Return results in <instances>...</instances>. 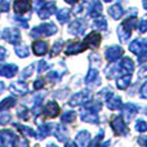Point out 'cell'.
<instances>
[{"label":"cell","mask_w":147,"mask_h":147,"mask_svg":"<svg viewBox=\"0 0 147 147\" xmlns=\"http://www.w3.org/2000/svg\"><path fill=\"white\" fill-rule=\"evenodd\" d=\"M136 129H137L138 132H141V133L146 132V129H147V124H146L145 120H143V119L137 120V123H136Z\"/></svg>","instance_id":"obj_35"},{"label":"cell","mask_w":147,"mask_h":147,"mask_svg":"<svg viewBox=\"0 0 147 147\" xmlns=\"http://www.w3.org/2000/svg\"><path fill=\"white\" fill-rule=\"evenodd\" d=\"M5 56H7V49L0 47V59H4Z\"/></svg>","instance_id":"obj_47"},{"label":"cell","mask_w":147,"mask_h":147,"mask_svg":"<svg viewBox=\"0 0 147 147\" xmlns=\"http://www.w3.org/2000/svg\"><path fill=\"white\" fill-rule=\"evenodd\" d=\"M137 111H138L137 106H134L133 103H128V105H125L124 111H123V112H124V116L127 117V120H132L133 117L136 116Z\"/></svg>","instance_id":"obj_19"},{"label":"cell","mask_w":147,"mask_h":147,"mask_svg":"<svg viewBox=\"0 0 147 147\" xmlns=\"http://www.w3.org/2000/svg\"><path fill=\"white\" fill-rule=\"evenodd\" d=\"M57 20L59 21L61 23H65L67 22V20H69V10L67 9H59L58 13H57Z\"/></svg>","instance_id":"obj_31"},{"label":"cell","mask_w":147,"mask_h":147,"mask_svg":"<svg viewBox=\"0 0 147 147\" xmlns=\"http://www.w3.org/2000/svg\"><path fill=\"white\" fill-rule=\"evenodd\" d=\"M43 85H44V80H43V79H38V80L34 83V88H36V89H40Z\"/></svg>","instance_id":"obj_44"},{"label":"cell","mask_w":147,"mask_h":147,"mask_svg":"<svg viewBox=\"0 0 147 147\" xmlns=\"http://www.w3.org/2000/svg\"><path fill=\"white\" fill-rule=\"evenodd\" d=\"M10 90H12V93L17 94V96H22V94L27 93L28 89H27V85L23 84L22 81H17V83H13L10 85Z\"/></svg>","instance_id":"obj_17"},{"label":"cell","mask_w":147,"mask_h":147,"mask_svg":"<svg viewBox=\"0 0 147 147\" xmlns=\"http://www.w3.org/2000/svg\"><path fill=\"white\" fill-rule=\"evenodd\" d=\"M65 147H76V145H75V142H67Z\"/></svg>","instance_id":"obj_49"},{"label":"cell","mask_w":147,"mask_h":147,"mask_svg":"<svg viewBox=\"0 0 147 147\" xmlns=\"http://www.w3.org/2000/svg\"><path fill=\"white\" fill-rule=\"evenodd\" d=\"M56 12V4L51 3V4H44L38 9V14L40 18H48L51 17L53 13Z\"/></svg>","instance_id":"obj_13"},{"label":"cell","mask_w":147,"mask_h":147,"mask_svg":"<svg viewBox=\"0 0 147 147\" xmlns=\"http://www.w3.org/2000/svg\"><path fill=\"white\" fill-rule=\"evenodd\" d=\"M32 71H34V65H31V66H28L25 71H22V74H21V78H22V79L28 78V76L32 74Z\"/></svg>","instance_id":"obj_40"},{"label":"cell","mask_w":147,"mask_h":147,"mask_svg":"<svg viewBox=\"0 0 147 147\" xmlns=\"http://www.w3.org/2000/svg\"><path fill=\"white\" fill-rule=\"evenodd\" d=\"M59 114V107L54 101H51L47 103V106L43 110V116L45 119H53Z\"/></svg>","instance_id":"obj_9"},{"label":"cell","mask_w":147,"mask_h":147,"mask_svg":"<svg viewBox=\"0 0 147 147\" xmlns=\"http://www.w3.org/2000/svg\"><path fill=\"white\" fill-rule=\"evenodd\" d=\"M57 32V27L53 23H47V25L36 26L31 30V36L32 38H39V36H51Z\"/></svg>","instance_id":"obj_2"},{"label":"cell","mask_w":147,"mask_h":147,"mask_svg":"<svg viewBox=\"0 0 147 147\" xmlns=\"http://www.w3.org/2000/svg\"><path fill=\"white\" fill-rule=\"evenodd\" d=\"M54 136L57 137V140L61 141V142H65L67 140V130L66 128H63L62 125H54Z\"/></svg>","instance_id":"obj_23"},{"label":"cell","mask_w":147,"mask_h":147,"mask_svg":"<svg viewBox=\"0 0 147 147\" xmlns=\"http://www.w3.org/2000/svg\"><path fill=\"white\" fill-rule=\"evenodd\" d=\"M3 90H4V83H1V81H0V93H1Z\"/></svg>","instance_id":"obj_51"},{"label":"cell","mask_w":147,"mask_h":147,"mask_svg":"<svg viewBox=\"0 0 147 147\" xmlns=\"http://www.w3.org/2000/svg\"><path fill=\"white\" fill-rule=\"evenodd\" d=\"M48 147H57L56 145H48Z\"/></svg>","instance_id":"obj_52"},{"label":"cell","mask_w":147,"mask_h":147,"mask_svg":"<svg viewBox=\"0 0 147 147\" xmlns=\"http://www.w3.org/2000/svg\"><path fill=\"white\" fill-rule=\"evenodd\" d=\"M146 90H147V84L145 83V84L142 85V88H141V96H142V98H146V97H147Z\"/></svg>","instance_id":"obj_45"},{"label":"cell","mask_w":147,"mask_h":147,"mask_svg":"<svg viewBox=\"0 0 147 147\" xmlns=\"http://www.w3.org/2000/svg\"><path fill=\"white\" fill-rule=\"evenodd\" d=\"M146 47H147V43L145 39H137L133 43H130L129 51L140 57V62H143L146 59V49H147Z\"/></svg>","instance_id":"obj_1"},{"label":"cell","mask_w":147,"mask_h":147,"mask_svg":"<svg viewBox=\"0 0 147 147\" xmlns=\"http://www.w3.org/2000/svg\"><path fill=\"white\" fill-rule=\"evenodd\" d=\"M102 138H103V132L101 130V132H99V134L94 138L93 142H92V145L89 147H107L110 142H102Z\"/></svg>","instance_id":"obj_26"},{"label":"cell","mask_w":147,"mask_h":147,"mask_svg":"<svg viewBox=\"0 0 147 147\" xmlns=\"http://www.w3.org/2000/svg\"><path fill=\"white\" fill-rule=\"evenodd\" d=\"M75 116H76L75 111H66L63 114V116H62V121L63 123H71V121H74Z\"/></svg>","instance_id":"obj_34"},{"label":"cell","mask_w":147,"mask_h":147,"mask_svg":"<svg viewBox=\"0 0 147 147\" xmlns=\"http://www.w3.org/2000/svg\"><path fill=\"white\" fill-rule=\"evenodd\" d=\"M89 94H90L89 92H80V93L75 94V96L70 99V106H78V105L83 103L84 101H86V99H88L86 97H88Z\"/></svg>","instance_id":"obj_18"},{"label":"cell","mask_w":147,"mask_h":147,"mask_svg":"<svg viewBox=\"0 0 147 147\" xmlns=\"http://www.w3.org/2000/svg\"><path fill=\"white\" fill-rule=\"evenodd\" d=\"M86 48H98L101 44V35L98 32H90L83 41Z\"/></svg>","instance_id":"obj_12"},{"label":"cell","mask_w":147,"mask_h":147,"mask_svg":"<svg viewBox=\"0 0 147 147\" xmlns=\"http://www.w3.org/2000/svg\"><path fill=\"white\" fill-rule=\"evenodd\" d=\"M102 12V5L99 1H96L93 5H92L90 10H89V16L90 17H99Z\"/></svg>","instance_id":"obj_29"},{"label":"cell","mask_w":147,"mask_h":147,"mask_svg":"<svg viewBox=\"0 0 147 147\" xmlns=\"http://www.w3.org/2000/svg\"><path fill=\"white\" fill-rule=\"evenodd\" d=\"M96 78H98V72H97V70L96 69H90V71H89V74L86 75V78H85V83L88 84V85H90V83L93 81L94 85H99L101 80L96 81Z\"/></svg>","instance_id":"obj_25"},{"label":"cell","mask_w":147,"mask_h":147,"mask_svg":"<svg viewBox=\"0 0 147 147\" xmlns=\"http://www.w3.org/2000/svg\"><path fill=\"white\" fill-rule=\"evenodd\" d=\"M62 40H58V41H56L54 43V45H53V49H52V56H57V54L59 53V51L62 49Z\"/></svg>","instance_id":"obj_39"},{"label":"cell","mask_w":147,"mask_h":147,"mask_svg":"<svg viewBox=\"0 0 147 147\" xmlns=\"http://www.w3.org/2000/svg\"><path fill=\"white\" fill-rule=\"evenodd\" d=\"M85 28H86V25L83 20L74 21L71 25L69 26V31L72 35H83V34L85 32Z\"/></svg>","instance_id":"obj_11"},{"label":"cell","mask_w":147,"mask_h":147,"mask_svg":"<svg viewBox=\"0 0 147 147\" xmlns=\"http://www.w3.org/2000/svg\"><path fill=\"white\" fill-rule=\"evenodd\" d=\"M94 25L98 28H102V30H106V27H107V22L105 18H98V20H96L94 21Z\"/></svg>","instance_id":"obj_38"},{"label":"cell","mask_w":147,"mask_h":147,"mask_svg":"<svg viewBox=\"0 0 147 147\" xmlns=\"http://www.w3.org/2000/svg\"><path fill=\"white\" fill-rule=\"evenodd\" d=\"M109 13H110V16H112L114 20H119L124 14V9H123V7L120 4H115L109 9Z\"/></svg>","instance_id":"obj_22"},{"label":"cell","mask_w":147,"mask_h":147,"mask_svg":"<svg viewBox=\"0 0 147 147\" xmlns=\"http://www.w3.org/2000/svg\"><path fill=\"white\" fill-rule=\"evenodd\" d=\"M86 49L85 44L80 43L78 40H70L65 44V53L67 56H71V54H76V53H81Z\"/></svg>","instance_id":"obj_3"},{"label":"cell","mask_w":147,"mask_h":147,"mask_svg":"<svg viewBox=\"0 0 147 147\" xmlns=\"http://www.w3.org/2000/svg\"><path fill=\"white\" fill-rule=\"evenodd\" d=\"M16 53H17L18 57H21V58H25V57L28 56V49L27 47H16Z\"/></svg>","instance_id":"obj_33"},{"label":"cell","mask_w":147,"mask_h":147,"mask_svg":"<svg viewBox=\"0 0 147 147\" xmlns=\"http://www.w3.org/2000/svg\"><path fill=\"white\" fill-rule=\"evenodd\" d=\"M81 119L84 121H88V123H97L98 121V116H97L96 112L90 111V110H83L81 112Z\"/></svg>","instance_id":"obj_20"},{"label":"cell","mask_w":147,"mask_h":147,"mask_svg":"<svg viewBox=\"0 0 147 147\" xmlns=\"http://www.w3.org/2000/svg\"><path fill=\"white\" fill-rule=\"evenodd\" d=\"M75 142L78 143L80 147H86L88 143L90 142V134L86 130H81L78 136L75 137Z\"/></svg>","instance_id":"obj_16"},{"label":"cell","mask_w":147,"mask_h":147,"mask_svg":"<svg viewBox=\"0 0 147 147\" xmlns=\"http://www.w3.org/2000/svg\"><path fill=\"white\" fill-rule=\"evenodd\" d=\"M10 121V115L8 112H4V111H0V124L5 125Z\"/></svg>","instance_id":"obj_37"},{"label":"cell","mask_w":147,"mask_h":147,"mask_svg":"<svg viewBox=\"0 0 147 147\" xmlns=\"http://www.w3.org/2000/svg\"><path fill=\"white\" fill-rule=\"evenodd\" d=\"M105 1H106V3H110V1H112V0H105Z\"/></svg>","instance_id":"obj_53"},{"label":"cell","mask_w":147,"mask_h":147,"mask_svg":"<svg viewBox=\"0 0 147 147\" xmlns=\"http://www.w3.org/2000/svg\"><path fill=\"white\" fill-rule=\"evenodd\" d=\"M111 127L114 132L119 136H125L128 134V127L125 124L124 119L120 116H112L111 117Z\"/></svg>","instance_id":"obj_4"},{"label":"cell","mask_w":147,"mask_h":147,"mask_svg":"<svg viewBox=\"0 0 147 147\" xmlns=\"http://www.w3.org/2000/svg\"><path fill=\"white\" fill-rule=\"evenodd\" d=\"M32 52L36 56H43L48 52V44L43 40H36L32 44Z\"/></svg>","instance_id":"obj_14"},{"label":"cell","mask_w":147,"mask_h":147,"mask_svg":"<svg viewBox=\"0 0 147 147\" xmlns=\"http://www.w3.org/2000/svg\"><path fill=\"white\" fill-rule=\"evenodd\" d=\"M117 66H119V69H117L119 72L124 74V75H127V74L130 75V74L134 71V62H133V59L129 58V57H124Z\"/></svg>","instance_id":"obj_7"},{"label":"cell","mask_w":147,"mask_h":147,"mask_svg":"<svg viewBox=\"0 0 147 147\" xmlns=\"http://www.w3.org/2000/svg\"><path fill=\"white\" fill-rule=\"evenodd\" d=\"M65 1L69 3V4H75V3L78 1V0H65Z\"/></svg>","instance_id":"obj_50"},{"label":"cell","mask_w":147,"mask_h":147,"mask_svg":"<svg viewBox=\"0 0 147 147\" xmlns=\"http://www.w3.org/2000/svg\"><path fill=\"white\" fill-rule=\"evenodd\" d=\"M0 138H1V147H14L18 141L14 133L8 129L0 132Z\"/></svg>","instance_id":"obj_5"},{"label":"cell","mask_w":147,"mask_h":147,"mask_svg":"<svg viewBox=\"0 0 147 147\" xmlns=\"http://www.w3.org/2000/svg\"><path fill=\"white\" fill-rule=\"evenodd\" d=\"M117 34H119V39H120L121 43H125V41L129 39V36H130V31L127 30V28H125L124 26H121V25H120V27L117 28Z\"/></svg>","instance_id":"obj_27"},{"label":"cell","mask_w":147,"mask_h":147,"mask_svg":"<svg viewBox=\"0 0 147 147\" xmlns=\"http://www.w3.org/2000/svg\"><path fill=\"white\" fill-rule=\"evenodd\" d=\"M141 27H140V31H141V32H146V20H145V18H143V20L142 21H141Z\"/></svg>","instance_id":"obj_46"},{"label":"cell","mask_w":147,"mask_h":147,"mask_svg":"<svg viewBox=\"0 0 147 147\" xmlns=\"http://www.w3.org/2000/svg\"><path fill=\"white\" fill-rule=\"evenodd\" d=\"M16 103V99L12 98V97H8L4 101L0 103V111H5V110H9L10 107H13Z\"/></svg>","instance_id":"obj_30"},{"label":"cell","mask_w":147,"mask_h":147,"mask_svg":"<svg viewBox=\"0 0 147 147\" xmlns=\"http://www.w3.org/2000/svg\"><path fill=\"white\" fill-rule=\"evenodd\" d=\"M138 142H140V145L146 146V137H140L138 138Z\"/></svg>","instance_id":"obj_48"},{"label":"cell","mask_w":147,"mask_h":147,"mask_svg":"<svg viewBox=\"0 0 147 147\" xmlns=\"http://www.w3.org/2000/svg\"><path fill=\"white\" fill-rule=\"evenodd\" d=\"M106 105L110 110H120L121 109V99H120V97L111 96L106 101Z\"/></svg>","instance_id":"obj_21"},{"label":"cell","mask_w":147,"mask_h":147,"mask_svg":"<svg viewBox=\"0 0 147 147\" xmlns=\"http://www.w3.org/2000/svg\"><path fill=\"white\" fill-rule=\"evenodd\" d=\"M18 116L22 120H28V117H30V111H28L26 107H21V109L18 110Z\"/></svg>","instance_id":"obj_36"},{"label":"cell","mask_w":147,"mask_h":147,"mask_svg":"<svg viewBox=\"0 0 147 147\" xmlns=\"http://www.w3.org/2000/svg\"><path fill=\"white\" fill-rule=\"evenodd\" d=\"M18 69L16 65H1L0 66V75L4 78H13L17 74Z\"/></svg>","instance_id":"obj_15"},{"label":"cell","mask_w":147,"mask_h":147,"mask_svg":"<svg viewBox=\"0 0 147 147\" xmlns=\"http://www.w3.org/2000/svg\"><path fill=\"white\" fill-rule=\"evenodd\" d=\"M0 10H3V12H8L9 10V3H8V0H0Z\"/></svg>","instance_id":"obj_41"},{"label":"cell","mask_w":147,"mask_h":147,"mask_svg":"<svg viewBox=\"0 0 147 147\" xmlns=\"http://www.w3.org/2000/svg\"><path fill=\"white\" fill-rule=\"evenodd\" d=\"M14 127L18 128L20 132L22 133V134H25V136H30V137H34V136H35V132H34L31 128H28V127H23V125H20V124H14Z\"/></svg>","instance_id":"obj_32"},{"label":"cell","mask_w":147,"mask_h":147,"mask_svg":"<svg viewBox=\"0 0 147 147\" xmlns=\"http://www.w3.org/2000/svg\"><path fill=\"white\" fill-rule=\"evenodd\" d=\"M16 145H17V147H28V142L27 140H18Z\"/></svg>","instance_id":"obj_43"},{"label":"cell","mask_w":147,"mask_h":147,"mask_svg":"<svg viewBox=\"0 0 147 147\" xmlns=\"http://www.w3.org/2000/svg\"><path fill=\"white\" fill-rule=\"evenodd\" d=\"M130 83V76H120V78L116 79V85L119 89H125L128 88V85H129Z\"/></svg>","instance_id":"obj_28"},{"label":"cell","mask_w":147,"mask_h":147,"mask_svg":"<svg viewBox=\"0 0 147 147\" xmlns=\"http://www.w3.org/2000/svg\"><path fill=\"white\" fill-rule=\"evenodd\" d=\"M31 4H32L31 0H14L13 9L17 14H23V13L31 9Z\"/></svg>","instance_id":"obj_10"},{"label":"cell","mask_w":147,"mask_h":147,"mask_svg":"<svg viewBox=\"0 0 147 147\" xmlns=\"http://www.w3.org/2000/svg\"><path fill=\"white\" fill-rule=\"evenodd\" d=\"M3 38L10 44H18L21 41V34L17 28H5L3 31Z\"/></svg>","instance_id":"obj_6"},{"label":"cell","mask_w":147,"mask_h":147,"mask_svg":"<svg viewBox=\"0 0 147 147\" xmlns=\"http://www.w3.org/2000/svg\"><path fill=\"white\" fill-rule=\"evenodd\" d=\"M52 128H53V124H44V125H41V127L38 129V138H39V140H43V138H45L48 134H51Z\"/></svg>","instance_id":"obj_24"},{"label":"cell","mask_w":147,"mask_h":147,"mask_svg":"<svg viewBox=\"0 0 147 147\" xmlns=\"http://www.w3.org/2000/svg\"><path fill=\"white\" fill-rule=\"evenodd\" d=\"M123 53H124L123 48L115 45V47H110V48H107L106 52H105V56H106V59L109 62H115L123 56Z\"/></svg>","instance_id":"obj_8"},{"label":"cell","mask_w":147,"mask_h":147,"mask_svg":"<svg viewBox=\"0 0 147 147\" xmlns=\"http://www.w3.org/2000/svg\"><path fill=\"white\" fill-rule=\"evenodd\" d=\"M39 72H43V71H45V70H48V67H49V65L45 61H40L39 62Z\"/></svg>","instance_id":"obj_42"}]
</instances>
